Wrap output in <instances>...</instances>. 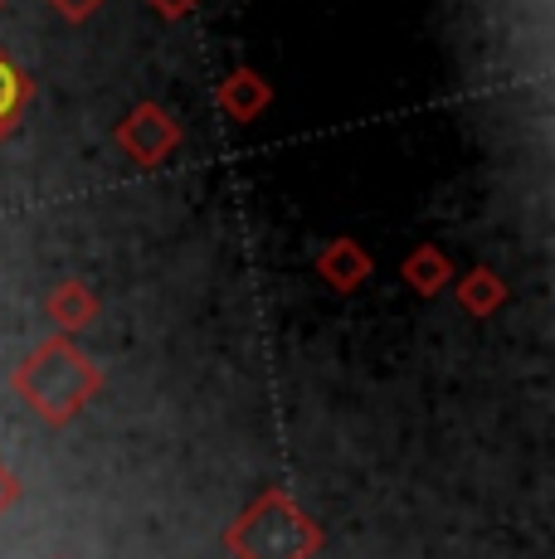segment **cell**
<instances>
[{
	"instance_id": "1",
	"label": "cell",
	"mask_w": 555,
	"mask_h": 559,
	"mask_svg": "<svg viewBox=\"0 0 555 559\" xmlns=\"http://www.w3.org/2000/svg\"><path fill=\"white\" fill-rule=\"evenodd\" d=\"M108 374L103 365L79 350L73 336H45L25 360L10 370V390L15 400L49 428H69L93 400L103 394Z\"/></svg>"
},
{
	"instance_id": "2",
	"label": "cell",
	"mask_w": 555,
	"mask_h": 559,
	"mask_svg": "<svg viewBox=\"0 0 555 559\" xmlns=\"http://www.w3.org/2000/svg\"><path fill=\"white\" fill-rule=\"evenodd\" d=\"M327 531L283 487H263L224 525V555L229 559H317Z\"/></svg>"
},
{
	"instance_id": "3",
	"label": "cell",
	"mask_w": 555,
	"mask_h": 559,
	"mask_svg": "<svg viewBox=\"0 0 555 559\" xmlns=\"http://www.w3.org/2000/svg\"><path fill=\"white\" fill-rule=\"evenodd\" d=\"M113 142H117V152L132 160V166L156 170V166H166V160L180 152L186 127H180V117L170 112V107L142 98L137 107H127L122 122L113 127Z\"/></svg>"
},
{
	"instance_id": "4",
	"label": "cell",
	"mask_w": 555,
	"mask_h": 559,
	"mask_svg": "<svg viewBox=\"0 0 555 559\" xmlns=\"http://www.w3.org/2000/svg\"><path fill=\"white\" fill-rule=\"evenodd\" d=\"M370 273H376V258H370V249L361 239H351V234H336V239L322 243V253H317V277H322L336 297L361 293V287L370 283Z\"/></svg>"
},
{
	"instance_id": "5",
	"label": "cell",
	"mask_w": 555,
	"mask_h": 559,
	"mask_svg": "<svg viewBox=\"0 0 555 559\" xmlns=\"http://www.w3.org/2000/svg\"><path fill=\"white\" fill-rule=\"evenodd\" d=\"M98 293H93L83 277H63L45 293V317L49 326H55V336H79V331H88L93 321H98Z\"/></svg>"
},
{
	"instance_id": "6",
	"label": "cell",
	"mask_w": 555,
	"mask_h": 559,
	"mask_svg": "<svg viewBox=\"0 0 555 559\" xmlns=\"http://www.w3.org/2000/svg\"><path fill=\"white\" fill-rule=\"evenodd\" d=\"M215 103H220V112L229 117V122L249 127L273 107V88H269V79H263L259 69H234L229 79L215 88Z\"/></svg>"
},
{
	"instance_id": "7",
	"label": "cell",
	"mask_w": 555,
	"mask_h": 559,
	"mask_svg": "<svg viewBox=\"0 0 555 559\" xmlns=\"http://www.w3.org/2000/svg\"><path fill=\"white\" fill-rule=\"evenodd\" d=\"M400 277L414 297L429 302V297H439V293L453 287V263H448V253L439 249V243H414V249L400 258Z\"/></svg>"
},
{
	"instance_id": "8",
	"label": "cell",
	"mask_w": 555,
	"mask_h": 559,
	"mask_svg": "<svg viewBox=\"0 0 555 559\" xmlns=\"http://www.w3.org/2000/svg\"><path fill=\"white\" fill-rule=\"evenodd\" d=\"M453 297H458V307H463L473 321H487V317H497V311L507 307L511 287L501 283L497 267L477 263V267H468L463 277H453Z\"/></svg>"
},
{
	"instance_id": "9",
	"label": "cell",
	"mask_w": 555,
	"mask_h": 559,
	"mask_svg": "<svg viewBox=\"0 0 555 559\" xmlns=\"http://www.w3.org/2000/svg\"><path fill=\"white\" fill-rule=\"evenodd\" d=\"M29 98H35L29 73L20 69L10 53H0V146L20 132V122H25V112H29Z\"/></svg>"
},
{
	"instance_id": "10",
	"label": "cell",
	"mask_w": 555,
	"mask_h": 559,
	"mask_svg": "<svg viewBox=\"0 0 555 559\" xmlns=\"http://www.w3.org/2000/svg\"><path fill=\"white\" fill-rule=\"evenodd\" d=\"M20 497H25V481H20V472L10 467L5 457H0V521L20 507Z\"/></svg>"
},
{
	"instance_id": "11",
	"label": "cell",
	"mask_w": 555,
	"mask_h": 559,
	"mask_svg": "<svg viewBox=\"0 0 555 559\" xmlns=\"http://www.w3.org/2000/svg\"><path fill=\"white\" fill-rule=\"evenodd\" d=\"M49 5H55V10H59V15H63V20H88V15H93V10H98V5H103V0H49Z\"/></svg>"
},
{
	"instance_id": "12",
	"label": "cell",
	"mask_w": 555,
	"mask_h": 559,
	"mask_svg": "<svg viewBox=\"0 0 555 559\" xmlns=\"http://www.w3.org/2000/svg\"><path fill=\"white\" fill-rule=\"evenodd\" d=\"M152 5L162 10V15H170V20H176V15H186V10H196L200 0H152Z\"/></svg>"
},
{
	"instance_id": "13",
	"label": "cell",
	"mask_w": 555,
	"mask_h": 559,
	"mask_svg": "<svg viewBox=\"0 0 555 559\" xmlns=\"http://www.w3.org/2000/svg\"><path fill=\"white\" fill-rule=\"evenodd\" d=\"M55 559H73V555H55Z\"/></svg>"
},
{
	"instance_id": "14",
	"label": "cell",
	"mask_w": 555,
	"mask_h": 559,
	"mask_svg": "<svg viewBox=\"0 0 555 559\" xmlns=\"http://www.w3.org/2000/svg\"><path fill=\"white\" fill-rule=\"evenodd\" d=\"M0 10H5V5H0Z\"/></svg>"
}]
</instances>
